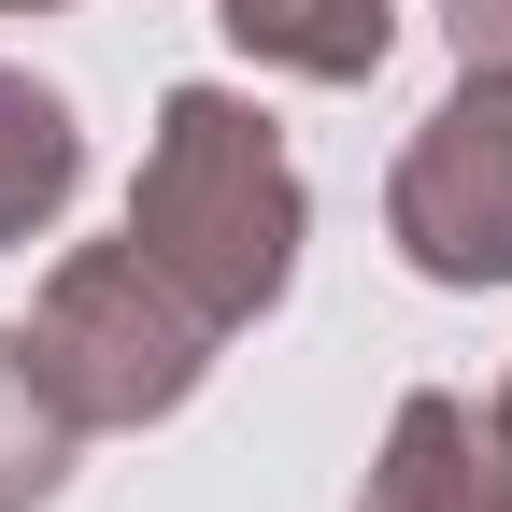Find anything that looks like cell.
<instances>
[{"instance_id": "obj_9", "label": "cell", "mask_w": 512, "mask_h": 512, "mask_svg": "<svg viewBox=\"0 0 512 512\" xmlns=\"http://www.w3.org/2000/svg\"><path fill=\"white\" fill-rule=\"evenodd\" d=\"M484 498L512 512V370H498V399H484Z\"/></svg>"}, {"instance_id": "obj_1", "label": "cell", "mask_w": 512, "mask_h": 512, "mask_svg": "<svg viewBox=\"0 0 512 512\" xmlns=\"http://www.w3.org/2000/svg\"><path fill=\"white\" fill-rule=\"evenodd\" d=\"M299 228H313V200H299L285 128L242 86H171L157 143H143V185H128V242L242 342L256 313L299 285Z\"/></svg>"}, {"instance_id": "obj_10", "label": "cell", "mask_w": 512, "mask_h": 512, "mask_svg": "<svg viewBox=\"0 0 512 512\" xmlns=\"http://www.w3.org/2000/svg\"><path fill=\"white\" fill-rule=\"evenodd\" d=\"M0 15H57V0H0Z\"/></svg>"}, {"instance_id": "obj_7", "label": "cell", "mask_w": 512, "mask_h": 512, "mask_svg": "<svg viewBox=\"0 0 512 512\" xmlns=\"http://www.w3.org/2000/svg\"><path fill=\"white\" fill-rule=\"evenodd\" d=\"M72 456H86V427L43 399V370H29V342L0 328V512H43L57 484H72Z\"/></svg>"}, {"instance_id": "obj_2", "label": "cell", "mask_w": 512, "mask_h": 512, "mask_svg": "<svg viewBox=\"0 0 512 512\" xmlns=\"http://www.w3.org/2000/svg\"><path fill=\"white\" fill-rule=\"evenodd\" d=\"M15 342H29V370H43V399L100 441V427H157V413H185L228 328L114 228V242H72V256L43 271V299H29Z\"/></svg>"}, {"instance_id": "obj_6", "label": "cell", "mask_w": 512, "mask_h": 512, "mask_svg": "<svg viewBox=\"0 0 512 512\" xmlns=\"http://www.w3.org/2000/svg\"><path fill=\"white\" fill-rule=\"evenodd\" d=\"M72 185H86V128H72V100L0 57V242H43L57 214H72Z\"/></svg>"}, {"instance_id": "obj_5", "label": "cell", "mask_w": 512, "mask_h": 512, "mask_svg": "<svg viewBox=\"0 0 512 512\" xmlns=\"http://www.w3.org/2000/svg\"><path fill=\"white\" fill-rule=\"evenodd\" d=\"M356 512H498L484 498V413L413 384L399 427H384V456H370V484H356Z\"/></svg>"}, {"instance_id": "obj_4", "label": "cell", "mask_w": 512, "mask_h": 512, "mask_svg": "<svg viewBox=\"0 0 512 512\" xmlns=\"http://www.w3.org/2000/svg\"><path fill=\"white\" fill-rule=\"evenodd\" d=\"M214 29L256 57V72L370 86V72H384V43H399V0H214Z\"/></svg>"}, {"instance_id": "obj_8", "label": "cell", "mask_w": 512, "mask_h": 512, "mask_svg": "<svg viewBox=\"0 0 512 512\" xmlns=\"http://www.w3.org/2000/svg\"><path fill=\"white\" fill-rule=\"evenodd\" d=\"M441 43L456 72H512V0H441Z\"/></svg>"}, {"instance_id": "obj_3", "label": "cell", "mask_w": 512, "mask_h": 512, "mask_svg": "<svg viewBox=\"0 0 512 512\" xmlns=\"http://www.w3.org/2000/svg\"><path fill=\"white\" fill-rule=\"evenodd\" d=\"M384 242L413 256L427 285H512V72H456L399 171H384Z\"/></svg>"}]
</instances>
